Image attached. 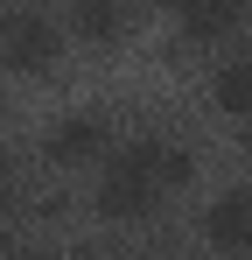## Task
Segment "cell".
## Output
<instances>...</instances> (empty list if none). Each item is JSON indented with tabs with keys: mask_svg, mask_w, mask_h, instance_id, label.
Returning a JSON list of instances; mask_svg holds the SVG:
<instances>
[{
	"mask_svg": "<svg viewBox=\"0 0 252 260\" xmlns=\"http://www.w3.org/2000/svg\"><path fill=\"white\" fill-rule=\"evenodd\" d=\"M196 176V155L182 141H126L98 162V183H91V211L105 225H140V218L161 211L168 190H182Z\"/></svg>",
	"mask_w": 252,
	"mask_h": 260,
	"instance_id": "6da1fadb",
	"label": "cell"
},
{
	"mask_svg": "<svg viewBox=\"0 0 252 260\" xmlns=\"http://www.w3.org/2000/svg\"><path fill=\"white\" fill-rule=\"evenodd\" d=\"M0 56H7L14 78H42V71H56V56H63V28H56L42 7H14Z\"/></svg>",
	"mask_w": 252,
	"mask_h": 260,
	"instance_id": "7a4b0ae2",
	"label": "cell"
},
{
	"mask_svg": "<svg viewBox=\"0 0 252 260\" xmlns=\"http://www.w3.org/2000/svg\"><path fill=\"white\" fill-rule=\"evenodd\" d=\"M105 155H112L105 113H63L56 127L42 134V162L49 169H84V162H105Z\"/></svg>",
	"mask_w": 252,
	"mask_h": 260,
	"instance_id": "3957f363",
	"label": "cell"
},
{
	"mask_svg": "<svg viewBox=\"0 0 252 260\" xmlns=\"http://www.w3.org/2000/svg\"><path fill=\"white\" fill-rule=\"evenodd\" d=\"M203 246H210V253H231V260L252 253V190H217V197H210Z\"/></svg>",
	"mask_w": 252,
	"mask_h": 260,
	"instance_id": "277c9868",
	"label": "cell"
},
{
	"mask_svg": "<svg viewBox=\"0 0 252 260\" xmlns=\"http://www.w3.org/2000/svg\"><path fill=\"white\" fill-rule=\"evenodd\" d=\"M168 14L189 43H224L245 28V0H168Z\"/></svg>",
	"mask_w": 252,
	"mask_h": 260,
	"instance_id": "5b68a950",
	"label": "cell"
},
{
	"mask_svg": "<svg viewBox=\"0 0 252 260\" xmlns=\"http://www.w3.org/2000/svg\"><path fill=\"white\" fill-rule=\"evenodd\" d=\"M70 28L91 49H119L133 36V0H70Z\"/></svg>",
	"mask_w": 252,
	"mask_h": 260,
	"instance_id": "8992f818",
	"label": "cell"
},
{
	"mask_svg": "<svg viewBox=\"0 0 252 260\" xmlns=\"http://www.w3.org/2000/svg\"><path fill=\"white\" fill-rule=\"evenodd\" d=\"M210 106H217L224 120H252V49H238V56L217 63V78H210Z\"/></svg>",
	"mask_w": 252,
	"mask_h": 260,
	"instance_id": "52a82bcc",
	"label": "cell"
},
{
	"mask_svg": "<svg viewBox=\"0 0 252 260\" xmlns=\"http://www.w3.org/2000/svg\"><path fill=\"white\" fill-rule=\"evenodd\" d=\"M14 197H21V176H14V155L0 148V225L14 218Z\"/></svg>",
	"mask_w": 252,
	"mask_h": 260,
	"instance_id": "ba28073f",
	"label": "cell"
},
{
	"mask_svg": "<svg viewBox=\"0 0 252 260\" xmlns=\"http://www.w3.org/2000/svg\"><path fill=\"white\" fill-rule=\"evenodd\" d=\"M70 260H119V253H105V246H77Z\"/></svg>",
	"mask_w": 252,
	"mask_h": 260,
	"instance_id": "9c48e42d",
	"label": "cell"
},
{
	"mask_svg": "<svg viewBox=\"0 0 252 260\" xmlns=\"http://www.w3.org/2000/svg\"><path fill=\"white\" fill-rule=\"evenodd\" d=\"M0 260H49L42 246H21V253H0Z\"/></svg>",
	"mask_w": 252,
	"mask_h": 260,
	"instance_id": "30bf717a",
	"label": "cell"
},
{
	"mask_svg": "<svg viewBox=\"0 0 252 260\" xmlns=\"http://www.w3.org/2000/svg\"><path fill=\"white\" fill-rule=\"evenodd\" d=\"M7 21H14V7H7V0H0V43H7Z\"/></svg>",
	"mask_w": 252,
	"mask_h": 260,
	"instance_id": "8fae6325",
	"label": "cell"
},
{
	"mask_svg": "<svg viewBox=\"0 0 252 260\" xmlns=\"http://www.w3.org/2000/svg\"><path fill=\"white\" fill-rule=\"evenodd\" d=\"M154 260H189V253H154Z\"/></svg>",
	"mask_w": 252,
	"mask_h": 260,
	"instance_id": "7c38bea8",
	"label": "cell"
},
{
	"mask_svg": "<svg viewBox=\"0 0 252 260\" xmlns=\"http://www.w3.org/2000/svg\"><path fill=\"white\" fill-rule=\"evenodd\" d=\"M245 260H252V253H245Z\"/></svg>",
	"mask_w": 252,
	"mask_h": 260,
	"instance_id": "4fadbf2b",
	"label": "cell"
}]
</instances>
